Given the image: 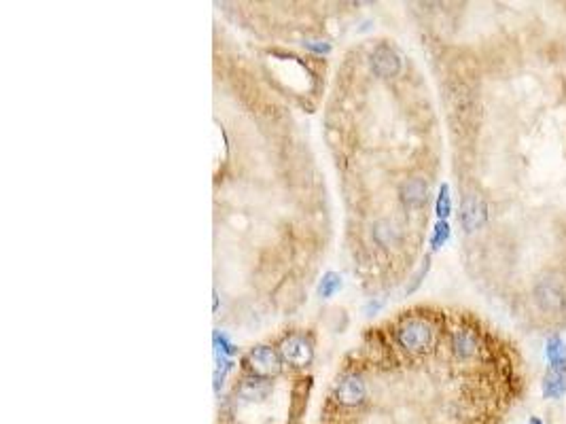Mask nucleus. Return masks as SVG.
<instances>
[{
  "instance_id": "f257e3e1",
  "label": "nucleus",
  "mask_w": 566,
  "mask_h": 424,
  "mask_svg": "<svg viewBox=\"0 0 566 424\" xmlns=\"http://www.w3.org/2000/svg\"><path fill=\"white\" fill-rule=\"evenodd\" d=\"M397 342L407 352H422V350H427L433 342V329L427 320L411 318L399 327Z\"/></svg>"
},
{
  "instance_id": "f03ea898",
  "label": "nucleus",
  "mask_w": 566,
  "mask_h": 424,
  "mask_svg": "<svg viewBox=\"0 0 566 424\" xmlns=\"http://www.w3.org/2000/svg\"><path fill=\"white\" fill-rule=\"evenodd\" d=\"M535 299H537V306L549 314H560L566 306L564 289L553 278H543L539 282V285L535 287Z\"/></svg>"
},
{
  "instance_id": "7ed1b4c3",
  "label": "nucleus",
  "mask_w": 566,
  "mask_h": 424,
  "mask_svg": "<svg viewBox=\"0 0 566 424\" xmlns=\"http://www.w3.org/2000/svg\"><path fill=\"white\" fill-rule=\"evenodd\" d=\"M488 210L480 196H466L460 204V225L466 231H475L486 223Z\"/></svg>"
},
{
  "instance_id": "20e7f679",
  "label": "nucleus",
  "mask_w": 566,
  "mask_h": 424,
  "mask_svg": "<svg viewBox=\"0 0 566 424\" xmlns=\"http://www.w3.org/2000/svg\"><path fill=\"white\" fill-rule=\"evenodd\" d=\"M249 367L253 369L255 375H259V378H267V375L278 373L280 361H278V354L272 348L259 346V348L251 350V354H249Z\"/></svg>"
},
{
  "instance_id": "39448f33",
  "label": "nucleus",
  "mask_w": 566,
  "mask_h": 424,
  "mask_svg": "<svg viewBox=\"0 0 566 424\" xmlns=\"http://www.w3.org/2000/svg\"><path fill=\"white\" fill-rule=\"evenodd\" d=\"M371 68L377 77H395L401 68V60L399 56L391 49V47L382 45V47H377V49L371 54Z\"/></svg>"
},
{
  "instance_id": "423d86ee",
  "label": "nucleus",
  "mask_w": 566,
  "mask_h": 424,
  "mask_svg": "<svg viewBox=\"0 0 566 424\" xmlns=\"http://www.w3.org/2000/svg\"><path fill=\"white\" fill-rule=\"evenodd\" d=\"M280 352H282V356H285L287 363H291L295 367H304V365H308L312 361V348L308 346L306 340H301L297 336L282 342Z\"/></svg>"
},
{
  "instance_id": "0eeeda50",
  "label": "nucleus",
  "mask_w": 566,
  "mask_h": 424,
  "mask_svg": "<svg viewBox=\"0 0 566 424\" xmlns=\"http://www.w3.org/2000/svg\"><path fill=\"white\" fill-rule=\"evenodd\" d=\"M338 401L342 405H359L363 399H365V384L359 375H348L344 378L338 386V393H336Z\"/></svg>"
},
{
  "instance_id": "6e6552de",
  "label": "nucleus",
  "mask_w": 566,
  "mask_h": 424,
  "mask_svg": "<svg viewBox=\"0 0 566 424\" xmlns=\"http://www.w3.org/2000/svg\"><path fill=\"white\" fill-rule=\"evenodd\" d=\"M543 397L545 399H560L566 395V371H556L547 369L543 375V384H541Z\"/></svg>"
},
{
  "instance_id": "1a4fd4ad",
  "label": "nucleus",
  "mask_w": 566,
  "mask_h": 424,
  "mask_svg": "<svg viewBox=\"0 0 566 424\" xmlns=\"http://www.w3.org/2000/svg\"><path fill=\"white\" fill-rule=\"evenodd\" d=\"M452 348H454V352L460 359L473 356L478 352V348H480L478 336L473 331H469V329H460V331H454V336H452Z\"/></svg>"
},
{
  "instance_id": "9d476101",
  "label": "nucleus",
  "mask_w": 566,
  "mask_h": 424,
  "mask_svg": "<svg viewBox=\"0 0 566 424\" xmlns=\"http://www.w3.org/2000/svg\"><path fill=\"white\" fill-rule=\"evenodd\" d=\"M427 196H429V187L422 178H411L401 187V198L407 206H414V208L422 206L427 202Z\"/></svg>"
},
{
  "instance_id": "9b49d317",
  "label": "nucleus",
  "mask_w": 566,
  "mask_h": 424,
  "mask_svg": "<svg viewBox=\"0 0 566 424\" xmlns=\"http://www.w3.org/2000/svg\"><path fill=\"white\" fill-rule=\"evenodd\" d=\"M545 356L549 361V369L566 371V344L560 338H549L545 346Z\"/></svg>"
},
{
  "instance_id": "f8f14e48",
  "label": "nucleus",
  "mask_w": 566,
  "mask_h": 424,
  "mask_svg": "<svg viewBox=\"0 0 566 424\" xmlns=\"http://www.w3.org/2000/svg\"><path fill=\"white\" fill-rule=\"evenodd\" d=\"M342 289V278L338 276V274H333V272H329L324 278H322V282H320V289H318V293H320V297H331L336 291H340Z\"/></svg>"
},
{
  "instance_id": "ddd939ff",
  "label": "nucleus",
  "mask_w": 566,
  "mask_h": 424,
  "mask_svg": "<svg viewBox=\"0 0 566 424\" xmlns=\"http://www.w3.org/2000/svg\"><path fill=\"white\" fill-rule=\"evenodd\" d=\"M373 235L382 246H391L393 240H395V229L388 223H377L375 229H373Z\"/></svg>"
},
{
  "instance_id": "4468645a",
  "label": "nucleus",
  "mask_w": 566,
  "mask_h": 424,
  "mask_svg": "<svg viewBox=\"0 0 566 424\" xmlns=\"http://www.w3.org/2000/svg\"><path fill=\"white\" fill-rule=\"evenodd\" d=\"M452 210V200H450V189H448V184H441V191L437 196V214L441 221H446V217L450 214Z\"/></svg>"
},
{
  "instance_id": "2eb2a0df",
  "label": "nucleus",
  "mask_w": 566,
  "mask_h": 424,
  "mask_svg": "<svg viewBox=\"0 0 566 424\" xmlns=\"http://www.w3.org/2000/svg\"><path fill=\"white\" fill-rule=\"evenodd\" d=\"M448 238H450V225H448L446 221H439V223L435 225L433 238H431V244H433V249H439V246H443Z\"/></svg>"
},
{
  "instance_id": "dca6fc26",
  "label": "nucleus",
  "mask_w": 566,
  "mask_h": 424,
  "mask_svg": "<svg viewBox=\"0 0 566 424\" xmlns=\"http://www.w3.org/2000/svg\"><path fill=\"white\" fill-rule=\"evenodd\" d=\"M267 393V386H261V382L257 380H249L246 384H244V395L246 397H251V399H259V397H263Z\"/></svg>"
},
{
  "instance_id": "f3484780",
  "label": "nucleus",
  "mask_w": 566,
  "mask_h": 424,
  "mask_svg": "<svg viewBox=\"0 0 566 424\" xmlns=\"http://www.w3.org/2000/svg\"><path fill=\"white\" fill-rule=\"evenodd\" d=\"M306 47H310L312 52H316V54H324V52H329V45H320V40H308L306 42Z\"/></svg>"
},
{
  "instance_id": "a211bd4d",
  "label": "nucleus",
  "mask_w": 566,
  "mask_h": 424,
  "mask_svg": "<svg viewBox=\"0 0 566 424\" xmlns=\"http://www.w3.org/2000/svg\"><path fill=\"white\" fill-rule=\"evenodd\" d=\"M528 424H543V422H541L539 418H535V416H533V418L528 420Z\"/></svg>"
}]
</instances>
